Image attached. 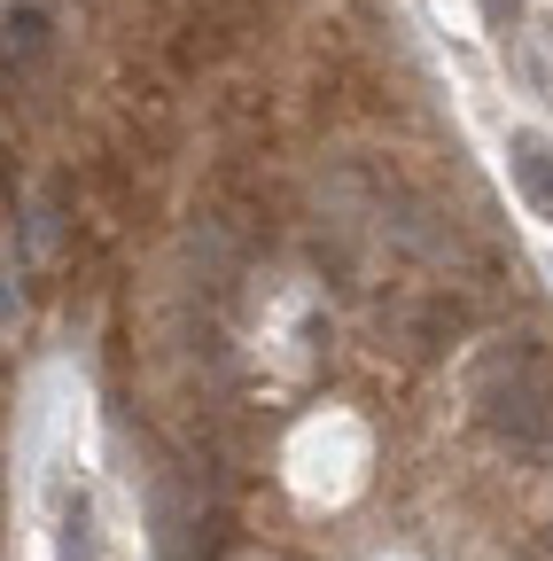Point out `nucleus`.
Wrapping results in <instances>:
<instances>
[{
  "label": "nucleus",
  "mask_w": 553,
  "mask_h": 561,
  "mask_svg": "<svg viewBox=\"0 0 553 561\" xmlns=\"http://www.w3.org/2000/svg\"><path fill=\"white\" fill-rule=\"evenodd\" d=\"M39 47H47L39 9H9V70H16V62H39Z\"/></svg>",
  "instance_id": "obj_3"
},
{
  "label": "nucleus",
  "mask_w": 553,
  "mask_h": 561,
  "mask_svg": "<svg viewBox=\"0 0 553 561\" xmlns=\"http://www.w3.org/2000/svg\"><path fill=\"white\" fill-rule=\"evenodd\" d=\"M515 9H522V0H483V16H492V24H507Z\"/></svg>",
  "instance_id": "obj_5"
},
{
  "label": "nucleus",
  "mask_w": 553,
  "mask_h": 561,
  "mask_svg": "<svg viewBox=\"0 0 553 561\" xmlns=\"http://www.w3.org/2000/svg\"><path fill=\"white\" fill-rule=\"evenodd\" d=\"M475 413H483V430H492L507 453L553 460V390H545L530 351H515V343L483 351L475 359Z\"/></svg>",
  "instance_id": "obj_1"
},
{
  "label": "nucleus",
  "mask_w": 553,
  "mask_h": 561,
  "mask_svg": "<svg viewBox=\"0 0 553 561\" xmlns=\"http://www.w3.org/2000/svg\"><path fill=\"white\" fill-rule=\"evenodd\" d=\"M87 523H94V515H87V500L62 507V561H87V546H94V538H87Z\"/></svg>",
  "instance_id": "obj_4"
},
{
  "label": "nucleus",
  "mask_w": 553,
  "mask_h": 561,
  "mask_svg": "<svg viewBox=\"0 0 553 561\" xmlns=\"http://www.w3.org/2000/svg\"><path fill=\"white\" fill-rule=\"evenodd\" d=\"M507 172H515V195L538 210V219H553V140L515 133V140H507Z\"/></svg>",
  "instance_id": "obj_2"
}]
</instances>
